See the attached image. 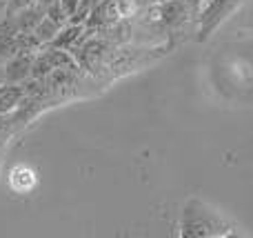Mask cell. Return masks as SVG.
<instances>
[{"label":"cell","instance_id":"3957f363","mask_svg":"<svg viewBox=\"0 0 253 238\" xmlns=\"http://www.w3.org/2000/svg\"><path fill=\"white\" fill-rule=\"evenodd\" d=\"M38 51H29L22 49L16 56H11L4 62V74H7V83H25L31 78V67H34V58Z\"/></svg>","mask_w":253,"mask_h":238},{"label":"cell","instance_id":"9c48e42d","mask_svg":"<svg viewBox=\"0 0 253 238\" xmlns=\"http://www.w3.org/2000/svg\"><path fill=\"white\" fill-rule=\"evenodd\" d=\"M7 9H9V0H0V20H4V16H7Z\"/></svg>","mask_w":253,"mask_h":238},{"label":"cell","instance_id":"30bf717a","mask_svg":"<svg viewBox=\"0 0 253 238\" xmlns=\"http://www.w3.org/2000/svg\"><path fill=\"white\" fill-rule=\"evenodd\" d=\"M7 83V74H4V62H0V87Z\"/></svg>","mask_w":253,"mask_h":238},{"label":"cell","instance_id":"7a4b0ae2","mask_svg":"<svg viewBox=\"0 0 253 238\" xmlns=\"http://www.w3.org/2000/svg\"><path fill=\"white\" fill-rule=\"evenodd\" d=\"M118 18H123L118 0H100V2L91 9V13H89L84 27H87L89 31H93V34H98L100 29H105L107 25L116 22Z\"/></svg>","mask_w":253,"mask_h":238},{"label":"cell","instance_id":"277c9868","mask_svg":"<svg viewBox=\"0 0 253 238\" xmlns=\"http://www.w3.org/2000/svg\"><path fill=\"white\" fill-rule=\"evenodd\" d=\"M18 51H22V38L20 31L11 29L7 25V20L0 27V62H7L11 56H16Z\"/></svg>","mask_w":253,"mask_h":238},{"label":"cell","instance_id":"8fae6325","mask_svg":"<svg viewBox=\"0 0 253 238\" xmlns=\"http://www.w3.org/2000/svg\"><path fill=\"white\" fill-rule=\"evenodd\" d=\"M36 2H40V4H42V7H44V9H47L49 4H51V2H56V0H36Z\"/></svg>","mask_w":253,"mask_h":238},{"label":"cell","instance_id":"7c38bea8","mask_svg":"<svg viewBox=\"0 0 253 238\" xmlns=\"http://www.w3.org/2000/svg\"><path fill=\"white\" fill-rule=\"evenodd\" d=\"M2 22H4V20H0V27H2Z\"/></svg>","mask_w":253,"mask_h":238},{"label":"cell","instance_id":"4fadbf2b","mask_svg":"<svg viewBox=\"0 0 253 238\" xmlns=\"http://www.w3.org/2000/svg\"><path fill=\"white\" fill-rule=\"evenodd\" d=\"M156 2H162V0H156Z\"/></svg>","mask_w":253,"mask_h":238},{"label":"cell","instance_id":"8992f818","mask_svg":"<svg viewBox=\"0 0 253 238\" xmlns=\"http://www.w3.org/2000/svg\"><path fill=\"white\" fill-rule=\"evenodd\" d=\"M62 27L58 25V22H53L51 18L44 13V18L38 22V25L34 27V34H36V38L42 43V47H47V45H51L53 43V38L58 36V31H60Z\"/></svg>","mask_w":253,"mask_h":238},{"label":"cell","instance_id":"52a82bcc","mask_svg":"<svg viewBox=\"0 0 253 238\" xmlns=\"http://www.w3.org/2000/svg\"><path fill=\"white\" fill-rule=\"evenodd\" d=\"M153 2H156V0H118L120 11H123V16H126V18L138 16L142 9H147L149 4H153Z\"/></svg>","mask_w":253,"mask_h":238},{"label":"cell","instance_id":"6da1fadb","mask_svg":"<svg viewBox=\"0 0 253 238\" xmlns=\"http://www.w3.org/2000/svg\"><path fill=\"white\" fill-rule=\"evenodd\" d=\"M236 227L211 205L200 198H189L180 214L182 238H227L236 236Z\"/></svg>","mask_w":253,"mask_h":238},{"label":"cell","instance_id":"5b68a950","mask_svg":"<svg viewBox=\"0 0 253 238\" xmlns=\"http://www.w3.org/2000/svg\"><path fill=\"white\" fill-rule=\"evenodd\" d=\"M34 185H36V174L27 165L11 167V172H9V187L16 194H27V191L34 190Z\"/></svg>","mask_w":253,"mask_h":238},{"label":"cell","instance_id":"ba28073f","mask_svg":"<svg viewBox=\"0 0 253 238\" xmlns=\"http://www.w3.org/2000/svg\"><path fill=\"white\" fill-rule=\"evenodd\" d=\"M60 2H62V7L67 9V13H69V20H71V16L76 13V9H78L80 0H60Z\"/></svg>","mask_w":253,"mask_h":238},{"label":"cell","instance_id":"5bb4252c","mask_svg":"<svg viewBox=\"0 0 253 238\" xmlns=\"http://www.w3.org/2000/svg\"><path fill=\"white\" fill-rule=\"evenodd\" d=\"M200 2H202V0H200Z\"/></svg>","mask_w":253,"mask_h":238}]
</instances>
